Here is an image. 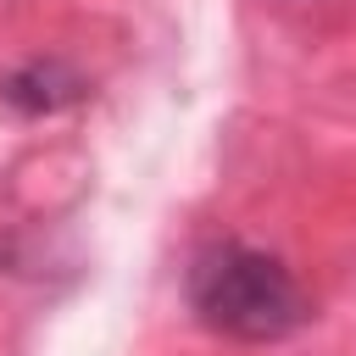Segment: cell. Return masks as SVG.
Masks as SVG:
<instances>
[{"instance_id": "obj_2", "label": "cell", "mask_w": 356, "mask_h": 356, "mask_svg": "<svg viewBox=\"0 0 356 356\" xmlns=\"http://www.w3.org/2000/svg\"><path fill=\"white\" fill-rule=\"evenodd\" d=\"M83 95V78L67 67V61H28L22 72H11V78H0V100L6 106H17V111H61V106H72Z\"/></svg>"}, {"instance_id": "obj_1", "label": "cell", "mask_w": 356, "mask_h": 356, "mask_svg": "<svg viewBox=\"0 0 356 356\" xmlns=\"http://www.w3.org/2000/svg\"><path fill=\"white\" fill-rule=\"evenodd\" d=\"M184 295H189V312L211 328V334H228V339H284L289 328H300L306 317V295L295 284V273L256 250V245H239V239H222V245H206L195 261H189V278H184Z\"/></svg>"}]
</instances>
